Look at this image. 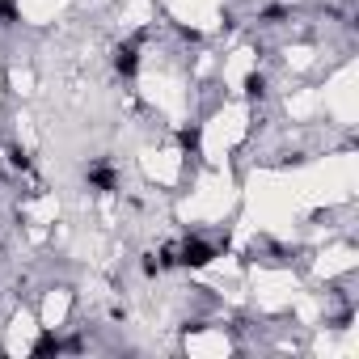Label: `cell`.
I'll list each match as a JSON object with an SVG mask.
<instances>
[{"mask_svg":"<svg viewBox=\"0 0 359 359\" xmlns=\"http://www.w3.org/2000/svg\"><path fill=\"white\" fill-rule=\"evenodd\" d=\"M211 258H215V245L199 241V237H186V241H182V250H178V262H182V267H190V271L207 267Z\"/></svg>","mask_w":359,"mask_h":359,"instance_id":"1","label":"cell"},{"mask_svg":"<svg viewBox=\"0 0 359 359\" xmlns=\"http://www.w3.org/2000/svg\"><path fill=\"white\" fill-rule=\"evenodd\" d=\"M114 72H118V77H135V72H139V51H135V42L114 46Z\"/></svg>","mask_w":359,"mask_h":359,"instance_id":"2","label":"cell"},{"mask_svg":"<svg viewBox=\"0 0 359 359\" xmlns=\"http://www.w3.org/2000/svg\"><path fill=\"white\" fill-rule=\"evenodd\" d=\"M89 186L93 190H118V174L110 170V165H93V170H89Z\"/></svg>","mask_w":359,"mask_h":359,"instance_id":"3","label":"cell"},{"mask_svg":"<svg viewBox=\"0 0 359 359\" xmlns=\"http://www.w3.org/2000/svg\"><path fill=\"white\" fill-rule=\"evenodd\" d=\"M81 343H59L55 334H42V338L34 343V355H59V351H77Z\"/></svg>","mask_w":359,"mask_h":359,"instance_id":"4","label":"cell"},{"mask_svg":"<svg viewBox=\"0 0 359 359\" xmlns=\"http://www.w3.org/2000/svg\"><path fill=\"white\" fill-rule=\"evenodd\" d=\"M178 139H182V148H186V152H199L203 131H199V127H182V131H178Z\"/></svg>","mask_w":359,"mask_h":359,"instance_id":"5","label":"cell"},{"mask_svg":"<svg viewBox=\"0 0 359 359\" xmlns=\"http://www.w3.org/2000/svg\"><path fill=\"white\" fill-rule=\"evenodd\" d=\"M245 93H250V98H262V93H267V81H262L258 72H250V77H245Z\"/></svg>","mask_w":359,"mask_h":359,"instance_id":"6","label":"cell"},{"mask_svg":"<svg viewBox=\"0 0 359 359\" xmlns=\"http://www.w3.org/2000/svg\"><path fill=\"white\" fill-rule=\"evenodd\" d=\"M9 165H13V170H30V157H26V148H9Z\"/></svg>","mask_w":359,"mask_h":359,"instance_id":"7","label":"cell"},{"mask_svg":"<svg viewBox=\"0 0 359 359\" xmlns=\"http://www.w3.org/2000/svg\"><path fill=\"white\" fill-rule=\"evenodd\" d=\"M0 21H17V9H13V0H0Z\"/></svg>","mask_w":359,"mask_h":359,"instance_id":"8","label":"cell"},{"mask_svg":"<svg viewBox=\"0 0 359 359\" xmlns=\"http://www.w3.org/2000/svg\"><path fill=\"white\" fill-rule=\"evenodd\" d=\"M157 271H161V258L148 254V258H144V275H157Z\"/></svg>","mask_w":359,"mask_h":359,"instance_id":"9","label":"cell"}]
</instances>
